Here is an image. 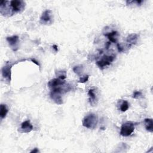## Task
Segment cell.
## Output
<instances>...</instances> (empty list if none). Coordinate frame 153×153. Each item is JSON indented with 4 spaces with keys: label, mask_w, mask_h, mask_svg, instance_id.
<instances>
[{
    "label": "cell",
    "mask_w": 153,
    "mask_h": 153,
    "mask_svg": "<svg viewBox=\"0 0 153 153\" xmlns=\"http://www.w3.org/2000/svg\"><path fill=\"white\" fill-rule=\"evenodd\" d=\"M98 116L93 113H90L86 116H85L83 120V126L88 129H95L98 124Z\"/></svg>",
    "instance_id": "cell-1"
},
{
    "label": "cell",
    "mask_w": 153,
    "mask_h": 153,
    "mask_svg": "<svg viewBox=\"0 0 153 153\" xmlns=\"http://www.w3.org/2000/svg\"><path fill=\"white\" fill-rule=\"evenodd\" d=\"M13 65H11L9 63H7L2 68V75L4 78H5L8 82L11 81V74H12V68Z\"/></svg>",
    "instance_id": "cell-5"
},
{
    "label": "cell",
    "mask_w": 153,
    "mask_h": 153,
    "mask_svg": "<svg viewBox=\"0 0 153 153\" xmlns=\"http://www.w3.org/2000/svg\"><path fill=\"white\" fill-rule=\"evenodd\" d=\"M117 48H118V50L119 52H122L123 51V48L121 47V46L119 44H117Z\"/></svg>",
    "instance_id": "cell-20"
},
{
    "label": "cell",
    "mask_w": 153,
    "mask_h": 153,
    "mask_svg": "<svg viewBox=\"0 0 153 153\" xmlns=\"http://www.w3.org/2000/svg\"><path fill=\"white\" fill-rule=\"evenodd\" d=\"M10 7L14 13H18L22 10L25 6V3L22 1H18V0H13L10 2Z\"/></svg>",
    "instance_id": "cell-4"
},
{
    "label": "cell",
    "mask_w": 153,
    "mask_h": 153,
    "mask_svg": "<svg viewBox=\"0 0 153 153\" xmlns=\"http://www.w3.org/2000/svg\"><path fill=\"white\" fill-rule=\"evenodd\" d=\"M81 68H82V66H75L73 70L75 73H76L77 74H79L80 72H81Z\"/></svg>",
    "instance_id": "cell-19"
},
{
    "label": "cell",
    "mask_w": 153,
    "mask_h": 153,
    "mask_svg": "<svg viewBox=\"0 0 153 153\" xmlns=\"http://www.w3.org/2000/svg\"><path fill=\"white\" fill-rule=\"evenodd\" d=\"M141 96H142V93L139 91H136L133 93V94L132 95V98L134 99H138Z\"/></svg>",
    "instance_id": "cell-18"
},
{
    "label": "cell",
    "mask_w": 153,
    "mask_h": 153,
    "mask_svg": "<svg viewBox=\"0 0 153 153\" xmlns=\"http://www.w3.org/2000/svg\"><path fill=\"white\" fill-rule=\"evenodd\" d=\"M50 97L55 102L56 104H57L59 105L62 104L63 102H62L61 95L59 94V93H55V92L51 91V92H50Z\"/></svg>",
    "instance_id": "cell-10"
},
{
    "label": "cell",
    "mask_w": 153,
    "mask_h": 153,
    "mask_svg": "<svg viewBox=\"0 0 153 153\" xmlns=\"http://www.w3.org/2000/svg\"><path fill=\"white\" fill-rule=\"evenodd\" d=\"M65 81L61 80L60 79H54L51 80L48 83V86L50 89H53L54 88L63 86L65 84Z\"/></svg>",
    "instance_id": "cell-7"
},
{
    "label": "cell",
    "mask_w": 153,
    "mask_h": 153,
    "mask_svg": "<svg viewBox=\"0 0 153 153\" xmlns=\"http://www.w3.org/2000/svg\"><path fill=\"white\" fill-rule=\"evenodd\" d=\"M20 129L22 130V132L29 133L32 130L33 126L31 124L29 120H27L21 124Z\"/></svg>",
    "instance_id": "cell-9"
},
{
    "label": "cell",
    "mask_w": 153,
    "mask_h": 153,
    "mask_svg": "<svg viewBox=\"0 0 153 153\" xmlns=\"http://www.w3.org/2000/svg\"><path fill=\"white\" fill-rule=\"evenodd\" d=\"M7 41L14 51H16L18 50V46H17V45H18V42L19 41L18 36H13L12 37H7Z\"/></svg>",
    "instance_id": "cell-8"
},
{
    "label": "cell",
    "mask_w": 153,
    "mask_h": 153,
    "mask_svg": "<svg viewBox=\"0 0 153 153\" xmlns=\"http://www.w3.org/2000/svg\"><path fill=\"white\" fill-rule=\"evenodd\" d=\"M135 130V124L130 122H127L122 124L120 130V135L123 137H127L130 136Z\"/></svg>",
    "instance_id": "cell-2"
},
{
    "label": "cell",
    "mask_w": 153,
    "mask_h": 153,
    "mask_svg": "<svg viewBox=\"0 0 153 153\" xmlns=\"http://www.w3.org/2000/svg\"><path fill=\"white\" fill-rule=\"evenodd\" d=\"M40 22L41 23L44 25L52 23V12H51L50 10H47L44 11L41 17Z\"/></svg>",
    "instance_id": "cell-6"
},
{
    "label": "cell",
    "mask_w": 153,
    "mask_h": 153,
    "mask_svg": "<svg viewBox=\"0 0 153 153\" xmlns=\"http://www.w3.org/2000/svg\"><path fill=\"white\" fill-rule=\"evenodd\" d=\"M105 36L108 38L109 42L116 43L117 40V36H118V33L117 31H113L111 32L106 33Z\"/></svg>",
    "instance_id": "cell-12"
},
{
    "label": "cell",
    "mask_w": 153,
    "mask_h": 153,
    "mask_svg": "<svg viewBox=\"0 0 153 153\" xmlns=\"http://www.w3.org/2000/svg\"><path fill=\"white\" fill-rule=\"evenodd\" d=\"M39 152V150H38L37 148H34L33 150H32V151H31V153H32V152L36 153V152Z\"/></svg>",
    "instance_id": "cell-22"
},
{
    "label": "cell",
    "mask_w": 153,
    "mask_h": 153,
    "mask_svg": "<svg viewBox=\"0 0 153 153\" xmlns=\"http://www.w3.org/2000/svg\"><path fill=\"white\" fill-rule=\"evenodd\" d=\"M110 45H111V42H107V44H106V48H107V49H108L109 48V47L110 46Z\"/></svg>",
    "instance_id": "cell-23"
},
{
    "label": "cell",
    "mask_w": 153,
    "mask_h": 153,
    "mask_svg": "<svg viewBox=\"0 0 153 153\" xmlns=\"http://www.w3.org/2000/svg\"><path fill=\"white\" fill-rule=\"evenodd\" d=\"M138 38V36L137 34H134V33L129 35L128 37H127L126 41L127 43L129 44V47H130L132 45L135 44L136 43H137Z\"/></svg>",
    "instance_id": "cell-11"
},
{
    "label": "cell",
    "mask_w": 153,
    "mask_h": 153,
    "mask_svg": "<svg viewBox=\"0 0 153 153\" xmlns=\"http://www.w3.org/2000/svg\"><path fill=\"white\" fill-rule=\"evenodd\" d=\"M145 128L147 131L152 133L153 132V122L152 118H145Z\"/></svg>",
    "instance_id": "cell-13"
},
{
    "label": "cell",
    "mask_w": 153,
    "mask_h": 153,
    "mask_svg": "<svg viewBox=\"0 0 153 153\" xmlns=\"http://www.w3.org/2000/svg\"><path fill=\"white\" fill-rule=\"evenodd\" d=\"M8 111V109L5 104H1L0 107V116H1V119L3 120L7 114Z\"/></svg>",
    "instance_id": "cell-14"
},
{
    "label": "cell",
    "mask_w": 153,
    "mask_h": 153,
    "mask_svg": "<svg viewBox=\"0 0 153 153\" xmlns=\"http://www.w3.org/2000/svg\"><path fill=\"white\" fill-rule=\"evenodd\" d=\"M129 104L128 103V102L126 100H124L120 107L121 111L122 112H126L127 110L129 109Z\"/></svg>",
    "instance_id": "cell-16"
},
{
    "label": "cell",
    "mask_w": 153,
    "mask_h": 153,
    "mask_svg": "<svg viewBox=\"0 0 153 153\" xmlns=\"http://www.w3.org/2000/svg\"><path fill=\"white\" fill-rule=\"evenodd\" d=\"M31 61L32 62H33V63H34V64H36L37 65H38V66H40V65L39 64V63H38V62L37 61H36V60H35V59H31Z\"/></svg>",
    "instance_id": "cell-21"
},
{
    "label": "cell",
    "mask_w": 153,
    "mask_h": 153,
    "mask_svg": "<svg viewBox=\"0 0 153 153\" xmlns=\"http://www.w3.org/2000/svg\"><path fill=\"white\" fill-rule=\"evenodd\" d=\"M88 95L89 97V102L91 105H93V104L95 103L96 102V95L95 93L94 90L93 89H90L89 90L88 92Z\"/></svg>",
    "instance_id": "cell-15"
},
{
    "label": "cell",
    "mask_w": 153,
    "mask_h": 153,
    "mask_svg": "<svg viewBox=\"0 0 153 153\" xmlns=\"http://www.w3.org/2000/svg\"><path fill=\"white\" fill-rule=\"evenodd\" d=\"M53 49L55 50V52H57L58 51V49H57V46L56 45H53Z\"/></svg>",
    "instance_id": "cell-24"
},
{
    "label": "cell",
    "mask_w": 153,
    "mask_h": 153,
    "mask_svg": "<svg viewBox=\"0 0 153 153\" xmlns=\"http://www.w3.org/2000/svg\"><path fill=\"white\" fill-rule=\"evenodd\" d=\"M89 75H84V76H81V77L80 78V79L79 80V83H86L89 80Z\"/></svg>",
    "instance_id": "cell-17"
},
{
    "label": "cell",
    "mask_w": 153,
    "mask_h": 153,
    "mask_svg": "<svg viewBox=\"0 0 153 153\" xmlns=\"http://www.w3.org/2000/svg\"><path fill=\"white\" fill-rule=\"evenodd\" d=\"M115 58V56H107L105 55L102 57L99 61L96 62V65L100 68H104L105 66H108L111 64Z\"/></svg>",
    "instance_id": "cell-3"
}]
</instances>
